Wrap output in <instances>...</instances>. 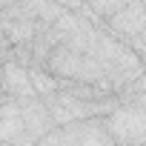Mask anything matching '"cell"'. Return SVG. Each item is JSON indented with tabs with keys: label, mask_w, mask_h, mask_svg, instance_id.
<instances>
[{
	"label": "cell",
	"mask_w": 146,
	"mask_h": 146,
	"mask_svg": "<svg viewBox=\"0 0 146 146\" xmlns=\"http://www.w3.org/2000/svg\"><path fill=\"white\" fill-rule=\"evenodd\" d=\"M109 135L115 143L126 146H146V109H132V106H117L106 117Z\"/></svg>",
	"instance_id": "cell-1"
}]
</instances>
